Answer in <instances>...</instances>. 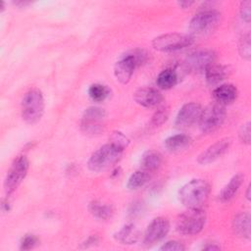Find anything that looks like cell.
Segmentation results:
<instances>
[{
  "mask_svg": "<svg viewBox=\"0 0 251 251\" xmlns=\"http://www.w3.org/2000/svg\"><path fill=\"white\" fill-rule=\"evenodd\" d=\"M210 184L206 179L193 178L178 191V199L187 208H200L208 199Z\"/></svg>",
  "mask_w": 251,
  "mask_h": 251,
  "instance_id": "6da1fadb",
  "label": "cell"
},
{
  "mask_svg": "<svg viewBox=\"0 0 251 251\" xmlns=\"http://www.w3.org/2000/svg\"><path fill=\"white\" fill-rule=\"evenodd\" d=\"M147 61V53L141 49H135L123 56L114 67V75L118 81L126 84L134 70Z\"/></svg>",
  "mask_w": 251,
  "mask_h": 251,
  "instance_id": "7a4b0ae2",
  "label": "cell"
},
{
  "mask_svg": "<svg viewBox=\"0 0 251 251\" xmlns=\"http://www.w3.org/2000/svg\"><path fill=\"white\" fill-rule=\"evenodd\" d=\"M124 150L109 142L104 144L90 156L87 166L91 172H101L104 171L121 159Z\"/></svg>",
  "mask_w": 251,
  "mask_h": 251,
  "instance_id": "3957f363",
  "label": "cell"
},
{
  "mask_svg": "<svg viewBox=\"0 0 251 251\" xmlns=\"http://www.w3.org/2000/svg\"><path fill=\"white\" fill-rule=\"evenodd\" d=\"M206 223V213L201 208H188L176 222V230L183 235L198 234Z\"/></svg>",
  "mask_w": 251,
  "mask_h": 251,
  "instance_id": "277c9868",
  "label": "cell"
},
{
  "mask_svg": "<svg viewBox=\"0 0 251 251\" xmlns=\"http://www.w3.org/2000/svg\"><path fill=\"white\" fill-rule=\"evenodd\" d=\"M44 98L39 89L28 90L22 100V117L27 124H35L40 121L44 113Z\"/></svg>",
  "mask_w": 251,
  "mask_h": 251,
  "instance_id": "5b68a950",
  "label": "cell"
},
{
  "mask_svg": "<svg viewBox=\"0 0 251 251\" xmlns=\"http://www.w3.org/2000/svg\"><path fill=\"white\" fill-rule=\"evenodd\" d=\"M194 41L192 35L170 32L161 34L152 40V46L160 52H175L190 46Z\"/></svg>",
  "mask_w": 251,
  "mask_h": 251,
  "instance_id": "8992f818",
  "label": "cell"
},
{
  "mask_svg": "<svg viewBox=\"0 0 251 251\" xmlns=\"http://www.w3.org/2000/svg\"><path fill=\"white\" fill-rule=\"evenodd\" d=\"M221 23V13L204 10L197 13L189 23V30L194 35H205L214 31Z\"/></svg>",
  "mask_w": 251,
  "mask_h": 251,
  "instance_id": "52a82bcc",
  "label": "cell"
},
{
  "mask_svg": "<svg viewBox=\"0 0 251 251\" xmlns=\"http://www.w3.org/2000/svg\"><path fill=\"white\" fill-rule=\"evenodd\" d=\"M226 116L225 106L213 103L202 109L200 118L198 120L199 127L202 132L210 133L218 129L225 122Z\"/></svg>",
  "mask_w": 251,
  "mask_h": 251,
  "instance_id": "ba28073f",
  "label": "cell"
},
{
  "mask_svg": "<svg viewBox=\"0 0 251 251\" xmlns=\"http://www.w3.org/2000/svg\"><path fill=\"white\" fill-rule=\"evenodd\" d=\"M28 167L29 162L24 155L18 156L14 160L4 180V188L7 195H11L22 183L27 174Z\"/></svg>",
  "mask_w": 251,
  "mask_h": 251,
  "instance_id": "9c48e42d",
  "label": "cell"
},
{
  "mask_svg": "<svg viewBox=\"0 0 251 251\" xmlns=\"http://www.w3.org/2000/svg\"><path fill=\"white\" fill-rule=\"evenodd\" d=\"M105 118L106 112L104 109L96 106L88 107L82 114L80 127L87 134H99L104 130Z\"/></svg>",
  "mask_w": 251,
  "mask_h": 251,
  "instance_id": "30bf717a",
  "label": "cell"
},
{
  "mask_svg": "<svg viewBox=\"0 0 251 251\" xmlns=\"http://www.w3.org/2000/svg\"><path fill=\"white\" fill-rule=\"evenodd\" d=\"M215 59L216 53L213 50L202 49L189 54L184 61V66L190 72H205L207 68L214 64Z\"/></svg>",
  "mask_w": 251,
  "mask_h": 251,
  "instance_id": "8fae6325",
  "label": "cell"
},
{
  "mask_svg": "<svg viewBox=\"0 0 251 251\" xmlns=\"http://www.w3.org/2000/svg\"><path fill=\"white\" fill-rule=\"evenodd\" d=\"M170 230V223L166 218L157 217L153 219L144 233L143 243L146 246H152L164 239Z\"/></svg>",
  "mask_w": 251,
  "mask_h": 251,
  "instance_id": "7c38bea8",
  "label": "cell"
},
{
  "mask_svg": "<svg viewBox=\"0 0 251 251\" xmlns=\"http://www.w3.org/2000/svg\"><path fill=\"white\" fill-rule=\"evenodd\" d=\"M202 112V107L196 102H189L184 104L178 111L175 125L178 128H187L196 122H198Z\"/></svg>",
  "mask_w": 251,
  "mask_h": 251,
  "instance_id": "4fadbf2b",
  "label": "cell"
},
{
  "mask_svg": "<svg viewBox=\"0 0 251 251\" xmlns=\"http://www.w3.org/2000/svg\"><path fill=\"white\" fill-rule=\"evenodd\" d=\"M230 140L229 138H222L212 145H210L208 148H206L197 159V162L201 165H208L216 160H218L220 157H222L229 148Z\"/></svg>",
  "mask_w": 251,
  "mask_h": 251,
  "instance_id": "5bb4252c",
  "label": "cell"
},
{
  "mask_svg": "<svg viewBox=\"0 0 251 251\" xmlns=\"http://www.w3.org/2000/svg\"><path fill=\"white\" fill-rule=\"evenodd\" d=\"M135 102L144 108H155L163 101L162 93L153 87H141L134 92Z\"/></svg>",
  "mask_w": 251,
  "mask_h": 251,
  "instance_id": "9a60e30c",
  "label": "cell"
},
{
  "mask_svg": "<svg viewBox=\"0 0 251 251\" xmlns=\"http://www.w3.org/2000/svg\"><path fill=\"white\" fill-rule=\"evenodd\" d=\"M238 91L237 88L230 83L221 84L220 86L216 87L213 91V97L218 104L223 106L229 105L235 101L237 98Z\"/></svg>",
  "mask_w": 251,
  "mask_h": 251,
  "instance_id": "2e32d148",
  "label": "cell"
},
{
  "mask_svg": "<svg viewBox=\"0 0 251 251\" xmlns=\"http://www.w3.org/2000/svg\"><path fill=\"white\" fill-rule=\"evenodd\" d=\"M232 229L237 236L243 239L249 240L251 236L249 213L247 212L238 213L232 220Z\"/></svg>",
  "mask_w": 251,
  "mask_h": 251,
  "instance_id": "e0dca14e",
  "label": "cell"
},
{
  "mask_svg": "<svg viewBox=\"0 0 251 251\" xmlns=\"http://www.w3.org/2000/svg\"><path fill=\"white\" fill-rule=\"evenodd\" d=\"M243 180H244V176L242 174L234 175L221 190L219 194L220 200L222 202H227L231 200L239 190L240 186L243 183Z\"/></svg>",
  "mask_w": 251,
  "mask_h": 251,
  "instance_id": "ac0fdd59",
  "label": "cell"
},
{
  "mask_svg": "<svg viewBox=\"0 0 251 251\" xmlns=\"http://www.w3.org/2000/svg\"><path fill=\"white\" fill-rule=\"evenodd\" d=\"M162 162L163 158L160 152L155 150H147L141 156L140 167L142 170L148 173H152L160 168Z\"/></svg>",
  "mask_w": 251,
  "mask_h": 251,
  "instance_id": "d6986e66",
  "label": "cell"
},
{
  "mask_svg": "<svg viewBox=\"0 0 251 251\" xmlns=\"http://www.w3.org/2000/svg\"><path fill=\"white\" fill-rule=\"evenodd\" d=\"M229 74V70L226 66L213 64L205 71L206 80L210 84H218L223 81Z\"/></svg>",
  "mask_w": 251,
  "mask_h": 251,
  "instance_id": "ffe728a7",
  "label": "cell"
},
{
  "mask_svg": "<svg viewBox=\"0 0 251 251\" xmlns=\"http://www.w3.org/2000/svg\"><path fill=\"white\" fill-rule=\"evenodd\" d=\"M192 142V139L190 136L186 134H175L165 139L164 145L165 147L172 152L180 151L182 149H185L188 147Z\"/></svg>",
  "mask_w": 251,
  "mask_h": 251,
  "instance_id": "44dd1931",
  "label": "cell"
},
{
  "mask_svg": "<svg viewBox=\"0 0 251 251\" xmlns=\"http://www.w3.org/2000/svg\"><path fill=\"white\" fill-rule=\"evenodd\" d=\"M88 210L93 217L99 220H108L112 217L114 213V209L111 205L102 203L98 200L90 202L88 205Z\"/></svg>",
  "mask_w": 251,
  "mask_h": 251,
  "instance_id": "7402d4cb",
  "label": "cell"
},
{
  "mask_svg": "<svg viewBox=\"0 0 251 251\" xmlns=\"http://www.w3.org/2000/svg\"><path fill=\"white\" fill-rule=\"evenodd\" d=\"M115 239L122 244H134L138 239V232L133 225H126L115 233Z\"/></svg>",
  "mask_w": 251,
  "mask_h": 251,
  "instance_id": "603a6c76",
  "label": "cell"
},
{
  "mask_svg": "<svg viewBox=\"0 0 251 251\" xmlns=\"http://www.w3.org/2000/svg\"><path fill=\"white\" fill-rule=\"evenodd\" d=\"M157 85L161 89H170L177 83V74L173 69H165L157 76Z\"/></svg>",
  "mask_w": 251,
  "mask_h": 251,
  "instance_id": "cb8c5ba5",
  "label": "cell"
},
{
  "mask_svg": "<svg viewBox=\"0 0 251 251\" xmlns=\"http://www.w3.org/2000/svg\"><path fill=\"white\" fill-rule=\"evenodd\" d=\"M149 179H150V173L140 169L130 175V176L127 179L126 186L130 190H135L144 186Z\"/></svg>",
  "mask_w": 251,
  "mask_h": 251,
  "instance_id": "d4e9b609",
  "label": "cell"
},
{
  "mask_svg": "<svg viewBox=\"0 0 251 251\" xmlns=\"http://www.w3.org/2000/svg\"><path fill=\"white\" fill-rule=\"evenodd\" d=\"M111 90L110 88L101 83H94L91 84L88 88V95L89 97L95 102H102L110 96Z\"/></svg>",
  "mask_w": 251,
  "mask_h": 251,
  "instance_id": "484cf974",
  "label": "cell"
},
{
  "mask_svg": "<svg viewBox=\"0 0 251 251\" xmlns=\"http://www.w3.org/2000/svg\"><path fill=\"white\" fill-rule=\"evenodd\" d=\"M238 51L240 56L249 61L251 57V47H250V33L247 32L243 34L238 43Z\"/></svg>",
  "mask_w": 251,
  "mask_h": 251,
  "instance_id": "4316f807",
  "label": "cell"
},
{
  "mask_svg": "<svg viewBox=\"0 0 251 251\" xmlns=\"http://www.w3.org/2000/svg\"><path fill=\"white\" fill-rule=\"evenodd\" d=\"M169 114H170V111H169L168 107L159 108L154 113V115L152 116V119H151V122H150L151 125L153 126H162L168 120Z\"/></svg>",
  "mask_w": 251,
  "mask_h": 251,
  "instance_id": "83f0119b",
  "label": "cell"
},
{
  "mask_svg": "<svg viewBox=\"0 0 251 251\" xmlns=\"http://www.w3.org/2000/svg\"><path fill=\"white\" fill-rule=\"evenodd\" d=\"M110 142L113 143L114 145L118 146L119 148L125 150L127 147V145L129 143V140H128V138L123 132H121V131H114L112 133V135L110 136Z\"/></svg>",
  "mask_w": 251,
  "mask_h": 251,
  "instance_id": "f1b7e54d",
  "label": "cell"
},
{
  "mask_svg": "<svg viewBox=\"0 0 251 251\" xmlns=\"http://www.w3.org/2000/svg\"><path fill=\"white\" fill-rule=\"evenodd\" d=\"M38 243V238L33 234H25L21 242H20V248L22 250H29L34 248Z\"/></svg>",
  "mask_w": 251,
  "mask_h": 251,
  "instance_id": "f546056e",
  "label": "cell"
},
{
  "mask_svg": "<svg viewBox=\"0 0 251 251\" xmlns=\"http://www.w3.org/2000/svg\"><path fill=\"white\" fill-rule=\"evenodd\" d=\"M250 123L247 122L245 124H243L239 129V139L241 140V142H243L244 144L249 145L250 144V139H251V134H250Z\"/></svg>",
  "mask_w": 251,
  "mask_h": 251,
  "instance_id": "4dcf8cb0",
  "label": "cell"
},
{
  "mask_svg": "<svg viewBox=\"0 0 251 251\" xmlns=\"http://www.w3.org/2000/svg\"><path fill=\"white\" fill-rule=\"evenodd\" d=\"M184 249H185L184 245L177 240L167 241L160 247V250H163V251H183Z\"/></svg>",
  "mask_w": 251,
  "mask_h": 251,
  "instance_id": "1f68e13d",
  "label": "cell"
},
{
  "mask_svg": "<svg viewBox=\"0 0 251 251\" xmlns=\"http://www.w3.org/2000/svg\"><path fill=\"white\" fill-rule=\"evenodd\" d=\"M239 14H240V18L244 22L250 23V19H251V1L241 2Z\"/></svg>",
  "mask_w": 251,
  "mask_h": 251,
  "instance_id": "d6a6232c",
  "label": "cell"
},
{
  "mask_svg": "<svg viewBox=\"0 0 251 251\" xmlns=\"http://www.w3.org/2000/svg\"><path fill=\"white\" fill-rule=\"evenodd\" d=\"M95 243H98V237H97L96 235H92V236L88 237V238L83 242V245H84V247H88V246L94 245Z\"/></svg>",
  "mask_w": 251,
  "mask_h": 251,
  "instance_id": "836d02e7",
  "label": "cell"
},
{
  "mask_svg": "<svg viewBox=\"0 0 251 251\" xmlns=\"http://www.w3.org/2000/svg\"><path fill=\"white\" fill-rule=\"evenodd\" d=\"M220 246L217 245L216 243H208L207 245H205L203 247V250H208V251H211V250H220Z\"/></svg>",
  "mask_w": 251,
  "mask_h": 251,
  "instance_id": "e575fe53",
  "label": "cell"
},
{
  "mask_svg": "<svg viewBox=\"0 0 251 251\" xmlns=\"http://www.w3.org/2000/svg\"><path fill=\"white\" fill-rule=\"evenodd\" d=\"M194 2L192 1H180V2H177V5L181 8H188L190 7Z\"/></svg>",
  "mask_w": 251,
  "mask_h": 251,
  "instance_id": "d590c367",
  "label": "cell"
},
{
  "mask_svg": "<svg viewBox=\"0 0 251 251\" xmlns=\"http://www.w3.org/2000/svg\"><path fill=\"white\" fill-rule=\"evenodd\" d=\"M249 191H250V186H248V187H247V192H246V199H247V200H249V199H250Z\"/></svg>",
  "mask_w": 251,
  "mask_h": 251,
  "instance_id": "8d00e7d4",
  "label": "cell"
}]
</instances>
